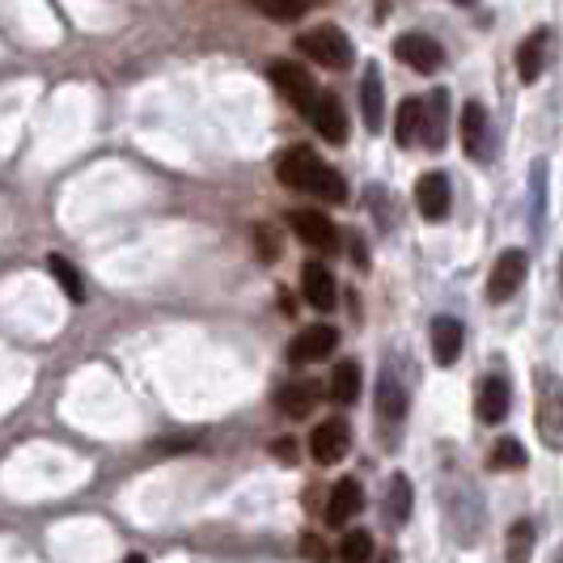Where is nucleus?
Listing matches in <instances>:
<instances>
[{"label":"nucleus","instance_id":"f704fd0d","mask_svg":"<svg viewBox=\"0 0 563 563\" xmlns=\"http://www.w3.org/2000/svg\"><path fill=\"white\" fill-rule=\"evenodd\" d=\"M560 276H563V272H560Z\"/></svg>","mask_w":563,"mask_h":563},{"label":"nucleus","instance_id":"39448f33","mask_svg":"<svg viewBox=\"0 0 563 563\" xmlns=\"http://www.w3.org/2000/svg\"><path fill=\"white\" fill-rule=\"evenodd\" d=\"M335 347H339V331L335 327H327V322H318V327H306L301 335L288 343V361L313 365V361H327Z\"/></svg>","mask_w":563,"mask_h":563},{"label":"nucleus","instance_id":"bb28decb","mask_svg":"<svg viewBox=\"0 0 563 563\" xmlns=\"http://www.w3.org/2000/svg\"><path fill=\"white\" fill-rule=\"evenodd\" d=\"M47 267H52V276H56L59 284H64V292L73 297V301H85V284H81V276H77V267L64 258V254H52L47 258Z\"/></svg>","mask_w":563,"mask_h":563},{"label":"nucleus","instance_id":"9b49d317","mask_svg":"<svg viewBox=\"0 0 563 563\" xmlns=\"http://www.w3.org/2000/svg\"><path fill=\"white\" fill-rule=\"evenodd\" d=\"M365 508V487L356 479H339L335 483V492L327 496V526H347L356 512Z\"/></svg>","mask_w":563,"mask_h":563},{"label":"nucleus","instance_id":"473e14b6","mask_svg":"<svg viewBox=\"0 0 563 563\" xmlns=\"http://www.w3.org/2000/svg\"><path fill=\"white\" fill-rule=\"evenodd\" d=\"M453 4H475V0H453Z\"/></svg>","mask_w":563,"mask_h":563},{"label":"nucleus","instance_id":"cd10ccee","mask_svg":"<svg viewBox=\"0 0 563 563\" xmlns=\"http://www.w3.org/2000/svg\"><path fill=\"white\" fill-rule=\"evenodd\" d=\"M521 462H526V453H521L517 441H508V437L496 441V450H492V466H496V471H517Z\"/></svg>","mask_w":563,"mask_h":563},{"label":"nucleus","instance_id":"7c9ffc66","mask_svg":"<svg viewBox=\"0 0 563 563\" xmlns=\"http://www.w3.org/2000/svg\"><path fill=\"white\" fill-rule=\"evenodd\" d=\"M276 453H280V457H297V445H288V441H280V445H276Z\"/></svg>","mask_w":563,"mask_h":563},{"label":"nucleus","instance_id":"7ed1b4c3","mask_svg":"<svg viewBox=\"0 0 563 563\" xmlns=\"http://www.w3.org/2000/svg\"><path fill=\"white\" fill-rule=\"evenodd\" d=\"M272 81H276V89H280L284 102H292L301 114L313 111V102H318V85H313V77L301 68V64H292V59H280V64H272Z\"/></svg>","mask_w":563,"mask_h":563},{"label":"nucleus","instance_id":"393cba45","mask_svg":"<svg viewBox=\"0 0 563 563\" xmlns=\"http://www.w3.org/2000/svg\"><path fill=\"white\" fill-rule=\"evenodd\" d=\"M339 560L343 563H368L373 560V534L368 530H347L339 542Z\"/></svg>","mask_w":563,"mask_h":563},{"label":"nucleus","instance_id":"f8f14e48","mask_svg":"<svg viewBox=\"0 0 563 563\" xmlns=\"http://www.w3.org/2000/svg\"><path fill=\"white\" fill-rule=\"evenodd\" d=\"M310 123L318 128L322 141H331V144L347 141V114H343L335 93H318V102H313V111H310Z\"/></svg>","mask_w":563,"mask_h":563},{"label":"nucleus","instance_id":"f257e3e1","mask_svg":"<svg viewBox=\"0 0 563 563\" xmlns=\"http://www.w3.org/2000/svg\"><path fill=\"white\" fill-rule=\"evenodd\" d=\"M276 178H280L288 191H306V196H322L331 203L347 199V183L339 178L335 169L327 166L322 157H313V148H284L276 157Z\"/></svg>","mask_w":563,"mask_h":563},{"label":"nucleus","instance_id":"f03ea898","mask_svg":"<svg viewBox=\"0 0 563 563\" xmlns=\"http://www.w3.org/2000/svg\"><path fill=\"white\" fill-rule=\"evenodd\" d=\"M301 52L318 59L322 68H335V73L352 68V43L339 26H318L310 34H301Z\"/></svg>","mask_w":563,"mask_h":563},{"label":"nucleus","instance_id":"6ab92c4d","mask_svg":"<svg viewBox=\"0 0 563 563\" xmlns=\"http://www.w3.org/2000/svg\"><path fill=\"white\" fill-rule=\"evenodd\" d=\"M361 107H365L368 132H382V73H377V68H365V81H361Z\"/></svg>","mask_w":563,"mask_h":563},{"label":"nucleus","instance_id":"a211bd4d","mask_svg":"<svg viewBox=\"0 0 563 563\" xmlns=\"http://www.w3.org/2000/svg\"><path fill=\"white\" fill-rule=\"evenodd\" d=\"M395 141L398 144H416L423 141V102L420 98H407L395 114Z\"/></svg>","mask_w":563,"mask_h":563},{"label":"nucleus","instance_id":"c85d7f7f","mask_svg":"<svg viewBox=\"0 0 563 563\" xmlns=\"http://www.w3.org/2000/svg\"><path fill=\"white\" fill-rule=\"evenodd\" d=\"M407 512H411V483L402 479V475H395V483H390V517L407 521Z\"/></svg>","mask_w":563,"mask_h":563},{"label":"nucleus","instance_id":"dca6fc26","mask_svg":"<svg viewBox=\"0 0 563 563\" xmlns=\"http://www.w3.org/2000/svg\"><path fill=\"white\" fill-rule=\"evenodd\" d=\"M483 423H500L508 416V382L505 377H483L479 402H475Z\"/></svg>","mask_w":563,"mask_h":563},{"label":"nucleus","instance_id":"a878e982","mask_svg":"<svg viewBox=\"0 0 563 563\" xmlns=\"http://www.w3.org/2000/svg\"><path fill=\"white\" fill-rule=\"evenodd\" d=\"M251 4L272 22H297L310 9V0H251Z\"/></svg>","mask_w":563,"mask_h":563},{"label":"nucleus","instance_id":"72a5a7b5","mask_svg":"<svg viewBox=\"0 0 563 563\" xmlns=\"http://www.w3.org/2000/svg\"><path fill=\"white\" fill-rule=\"evenodd\" d=\"M560 563H563V555H560Z\"/></svg>","mask_w":563,"mask_h":563},{"label":"nucleus","instance_id":"5701e85b","mask_svg":"<svg viewBox=\"0 0 563 563\" xmlns=\"http://www.w3.org/2000/svg\"><path fill=\"white\" fill-rule=\"evenodd\" d=\"M331 395L339 402H356L361 398V365H352V361H339L331 368Z\"/></svg>","mask_w":563,"mask_h":563},{"label":"nucleus","instance_id":"f3484780","mask_svg":"<svg viewBox=\"0 0 563 563\" xmlns=\"http://www.w3.org/2000/svg\"><path fill=\"white\" fill-rule=\"evenodd\" d=\"M542 64H547V30L530 34L517 47V73H521V81H538L542 77Z\"/></svg>","mask_w":563,"mask_h":563},{"label":"nucleus","instance_id":"412c9836","mask_svg":"<svg viewBox=\"0 0 563 563\" xmlns=\"http://www.w3.org/2000/svg\"><path fill=\"white\" fill-rule=\"evenodd\" d=\"M445 111H450V93L437 89V93H432V114H428V107H423V141L432 144V148L445 144V119H450Z\"/></svg>","mask_w":563,"mask_h":563},{"label":"nucleus","instance_id":"4be33fe9","mask_svg":"<svg viewBox=\"0 0 563 563\" xmlns=\"http://www.w3.org/2000/svg\"><path fill=\"white\" fill-rule=\"evenodd\" d=\"M402 411H407V395H402V382L398 377H382V390H377V416L390 423V420H402Z\"/></svg>","mask_w":563,"mask_h":563},{"label":"nucleus","instance_id":"0eeeda50","mask_svg":"<svg viewBox=\"0 0 563 563\" xmlns=\"http://www.w3.org/2000/svg\"><path fill=\"white\" fill-rule=\"evenodd\" d=\"M526 251H505L500 258H496V267H492V280H487V297L492 301H508L517 288H521V280H526Z\"/></svg>","mask_w":563,"mask_h":563},{"label":"nucleus","instance_id":"ddd939ff","mask_svg":"<svg viewBox=\"0 0 563 563\" xmlns=\"http://www.w3.org/2000/svg\"><path fill=\"white\" fill-rule=\"evenodd\" d=\"M292 233L313 246V251H331L339 238H335V225L327 221V212H313V208H301V212H292Z\"/></svg>","mask_w":563,"mask_h":563},{"label":"nucleus","instance_id":"423d86ee","mask_svg":"<svg viewBox=\"0 0 563 563\" xmlns=\"http://www.w3.org/2000/svg\"><path fill=\"white\" fill-rule=\"evenodd\" d=\"M347 445H352V428H347V420H322L310 437L313 462H322V466L339 462V457L347 453Z\"/></svg>","mask_w":563,"mask_h":563},{"label":"nucleus","instance_id":"20e7f679","mask_svg":"<svg viewBox=\"0 0 563 563\" xmlns=\"http://www.w3.org/2000/svg\"><path fill=\"white\" fill-rule=\"evenodd\" d=\"M538 437L547 450H563V382L542 377L538 395Z\"/></svg>","mask_w":563,"mask_h":563},{"label":"nucleus","instance_id":"9d476101","mask_svg":"<svg viewBox=\"0 0 563 563\" xmlns=\"http://www.w3.org/2000/svg\"><path fill=\"white\" fill-rule=\"evenodd\" d=\"M462 144H466V153L475 162H487V153H492V123H487L483 102H466L462 107Z\"/></svg>","mask_w":563,"mask_h":563},{"label":"nucleus","instance_id":"6e6552de","mask_svg":"<svg viewBox=\"0 0 563 563\" xmlns=\"http://www.w3.org/2000/svg\"><path fill=\"white\" fill-rule=\"evenodd\" d=\"M395 56L402 59V64H411L416 73H437V68L445 64L441 43L428 38V34H402V38L395 43Z\"/></svg>","mask_w":563,"mask_h":563},{"label":"nucleus","instance_id":"2f4dec72","mask_svg":"<svg viewBox=\"0 0 563 563\" xmlns=\"http://www.w3.org/2000/svg\"><path fill=\"white\" fill-rule=\"evenodd\" d=\"M123 563H144V555H128Z\"/></svg>","mask_w":563,"mask_h":563},{"label":"nucleus","instance_id":"1a4fd4ad","mask_svg":"<svg viewBox=\"0 0 563 563\" xmlns=\"http://www.w3.org/2000/svg\"><path fill=\"white\" fill-rule=\"evenodd\" d=\"M450 178L445 174H423L416 183V208L428 221H445L450 217Z\"/></svg>","mask_w":563,"mask_h":563},{"label":"nucleus","instance_id":"aec40b11","mask_svg":"<svg viewBox=\"0 0 563 563\" xmlns=\"http://www.w3.org/2000/svg\"><path fill=\"white\" fill-rule=\"evenodd\" d=\"M284 416H310L313 402H318V386L313 382H297V386H280V395H276Z\"/></svg>","mask_w":563,"mask_h":563},{"label":"nucleus","instance_id":"c756f323","mask_svg":"<svg viewBox=\"0 0 563 563\" xmlns=\"http://www.w3.org/2000/svg\"><path fill=\"white\" fill-rule=\"evenodd\" d=\"M254 242L263 246V258H267V263H276L280 246H276V233H272V229H258V233H254Z\"/></svg>","mask_w":563,"mask_h":563},{"label":"nucleus","instance_id":"2eb2a0df","mask_svg":"<svg viewBox=\"0 0 563 563\" xmlns=\"http://www.w3.org/2000/svg\"><path fill=\"white\" fill-rule=\"evenodd\" d=\"M462 322L457 318H437L432 322V356H437V365L450 368L457 356H462Z\"/></svg>","mask_w":563,"mask_h":563},{"label":"nucleus","instance_id":"b1692460","mask_svg":"<svg viewBox=\"0 0 563 563\" xmlns=\"http://www.w3.org/2000/svg\"><path fill=\"white\" fill-rule=\"evenodd\" d=\"M534 551V521H512L508 530V563H530Z\"/></svg>","mask_w":563,"mask_h":563},{"label":"nucleus","instance_id":"4468645a","mask_svg":"<svg viewBox=\"0 0 563 563\" xmlns=\"http://www.w3.org/2000/svg\"><path fill=\"white\" fill-rule=\"evenodd\" d=\"M301 288H306V301L313 310H331L335 306V276L327 272V263H306Z\"/></svg>","mask_w":563,"mask_h":563}]
</instances>
